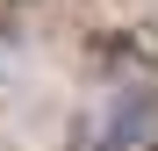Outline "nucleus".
<instances>
[{"mask_svg": "<svg viewBox=\"0 0 158 151\" xmlns=\"http://www.w3.org/2000/svg\"><path fill=\"white\" fill-rule=\"evenodd\" d=\"M101 151H122V144H108V137H101Z\"/></svg>", "mask_w": 158, "mask_h": 151, "instance_id": "nucleus-1", "label": "nucleus"}, {"mask_svg": "<svg viewBox=\"0 0 158 151\" xmlns=\"http://www.w3.org/2000/svg\"><path fill=\"white\" fill-rule=\"evenodd\" d=\"M144 151H158V137H151V144H144Z\"/></svg>", "mask_w": 158, "mask_h": 151, "instance_id": "nucleus-2", "label": "nucleus"}]
</instances>
